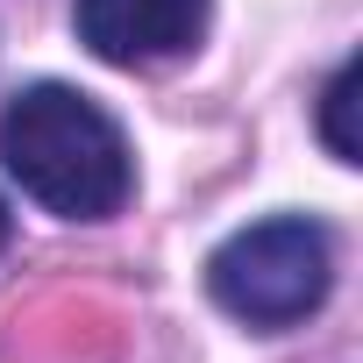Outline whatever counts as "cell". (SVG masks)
Segmentation results:
<instances>
[{"label": "cell", "mask_w": 363, "mask_h": 363, "mask_svg": "<svg viewBox=\"0 0 363 363\" xmlns=\"http://www.w3.org/2000/svg\"><path fill=\"white\" fill-rule=\"evenodd\" d=\"M349 107H356V65H342V72H335V86H328V100H320V135H328V150H335L342 164H356V128H349Z\"/></svg>", "instance_id": "4"}, {"label": "cell", "mask_w": 363, "mask_h": 363, "mask_svg": "<svg viewBox=\"0 0 363 363\" xmlns=\"http://www.w3.org/2000/svg\"><path fill=\"white\" fill-rule=\"evenodd\" d=\"M0 250H8V200H0Z\"/></svg>", "instance_id": "5"}, {"label": "cell", "mask_w": 363, "mask_h": 363, "mask_svg": "<svg viewBox=\"0 0 363 363\" xmlns=\"http://www.w3.org/2000/svg\"><path fill=\"white\" fill-rule=\"evenodd\" d=\"M328 285H335V250L328 228L306 214L250 221L207 257V292L242 328H299L328 299Z\"/></svg>", "instance_id": "2"}, {"label": "cell", "mask_w": 363, "mask_h": 363, "mask_svg": "<svg viewBox=\"0 0 363 363\" xmlns=\"http://www.w3.org/2000/svg\"><path fill=\"white\" fill-rule=\"evenodd\" d=\"M72 22L100 65H157L200 43L207 0H79Z\"/></svg>", "instance_id": "3"}, {"label": "cell", "mask_w": 363, "mask_h": 363, "mask_svg": "<svg viewBox=\"0 0 363 363\" xmlns=\"http://www.w3.org/2000/svg\"><path fill=\"white\" fill-rule=\"evenodd\" d=\"M0 164L15 171V186L65 214V221H107L121 214L135 171H128V143L114 128L107 107H93L72 86H29L0 114Z\"/></svg>", "instance_id": "1"}]
</instances>
